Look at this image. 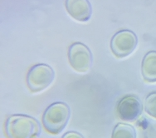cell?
<instances>
[{
  "mask_svg": "<svg viewBox=\"0 0 156 138\" xmlns=\"http://www.w3.org/2000/svg\"><path fill=\"white\" fill-rule=\"evenodd\" d=\"M71 117V109L66 103L54 102L49 106L42 117L43 126L51 134L57 135L63 131Z\"/></svg>",
  "mask_w": 156,
  "mask_h": 138,
  "instance_id": "cell-2",
  "label": "cell"
},
{
  "mask_svg": "<svg viewBox=\"0 0 156 138\" xmlns=\"http://www.w3.org/2000/svg\"><path fill=\"white\" fill-rule=\"evenodd\" d=\"M142 76L146 82H156V52L148 53L143 58L141 66Z\"/></svg>",
  "mask_w": 156,
  "mask_h": 138,
  "instance_id": "cell-8",
  "label": "cell"
},
{
  "mask_svg": "<svg viewBox=\"0 0 156 138\" xmlns=\"http://www.w3.org/2000/svg\"><path fill=\"white\" fill-rule=\"evenodd\" d=\"M66 9L72 18L80 22H87L91 17L92 9L88 0H66Z\"/></svg>",
  "mask_w": 156,
  "mask_h": 138,
  "instance_id": "cell-7",
  "label": "cell"
},
{
  "mask_svg": "<svg viewBox=\"0 0 156 138\" xmlns=\"http://www.w3.org/2000/svg\"><path fill=\"white\" fill-rule=\"evenodd\" d=\"M144 110L150 116L156 118V92L147 96L144 102Z\"/></svg>",
  "mask_w": 156,
  "mask_h": 138,
  "instance_id": "cell-10",
  "label": "cell"
},
{
  "mask_svg": "<svg viewBox=\"0 0 156 138\" xmlns=\"http://www.w3.org/2000/svg\"><path fill=\"white\" fill-rule=\"evenodd\" d=\"M111 138H136V132L131 125L119 123L115 126Z\"/></svg>",
  "mask_w": 156,
  "mask_h": 138,
  "instance_id": "cell-9",
  "label": "cell"
},
{
  "mask_svg": "<svg viewBox=\"0 0 156 138\" xmlns=\"http://www.w3.org/2000/svg\"><path fill=\"white\" fill-rule=\"evenodd\" d=\"M55 78V72L47 64H38L29 70L27 83L32 92L38 93L50 86Z\"/></svg>",
  "mask_w": 156,
  "mask_h": 138,
  "instance_id": "cell-3",
  "label": "cell"
},
{
  "mask_svg": "<svg viewBox=\"0 0 156 138\" xmlns=\"http://www.w3.org/2000/svg\"><path fill=\"white\" fill-rule=\"evenodd\" d=\"M137 43V36L132 31H120L115 33L111 39V51L117 57H126L132 53Z\"/></svg>",
  "mask_w": 156,
  "mask_h": 138,
  "instance_id": "cell-4",
  "label": "cell"
},
{
  "mask_svg": "<svg viewBox=\"0 0 156 138\" xmlns=\"http://www.w3.org/2000/svg\"><path fill=\"white\" fill-rule=\"evenodd\" d=\"M143 111V106L138 96L126 95L119 101L116 107L118 117L126 122H132L138 119Z\"/></svg>",
  "mask_w": 156,
  "mask_h": 138,
  "instance_id": "cell-6",
  "label": "cell"
},
{
  "mask_svg": "<svg viewBox=\"0 0 156 138\" xmlns=\"http://www.w3.org/2000/svg\"><path fill=\"white\" fill-rule=\"evenodd\" d=\"M62 138H85L83 136L76 132H69L64 134Z\"/></svg>",
  "mask_w": 156,
  "mask_h": 138,
  "instance_id": "cell-11",
  "label": "cell"
},
{
  "mask_svg": "<svg viewBox=\"0 0 156 138\" xmlns=\"http://www.w3.org/2000/svg\"><path fill=\"white\" fill-rule=\"evenodd\" d=\"M8 138H37L42 127L38 121L27 115H12L5 122Z\"/></svg>",
  "mask_w": 156,
  "mask_h": 138,
  "instance_id": "cell-1",
  "label": "cell"
},
{
  "mask_svg": "<svg viewBox=\"0 0 156 138\" xmlns=\"http://www.w3.org/2000/svg\"><path fill=\"white\" fill-rule=\"evenodd\" d=\"M68 58L76 72H86L91 67L93 57L89 48L81 42H75L69 48Z\"/></svg>",
  "mask_w": 156,
  "mask_h": 138,
  "instance_id": "cell-5",
  "label": "cell"
}]
</instances>
